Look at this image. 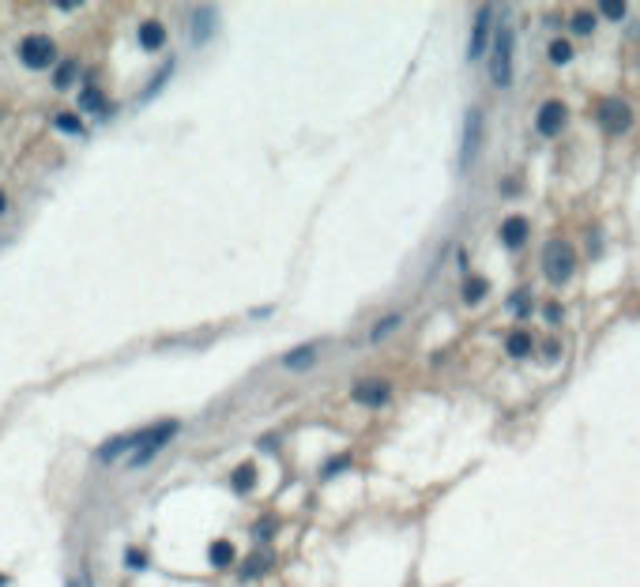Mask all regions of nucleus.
Returning a JSON list of instances; mask_svg holds the SVG:
<instances>
[{"label": "nucleus", "instance_id": "obj_1", "mask_svg": "<svg viewBox=\"0 0 640 587\" xmlns=\"http://www.w3.org/2000/svg\"><path fill=\"white\" fill-rule=\"evenodd\" d=\"M572 272H577V249H572L569 241H561V237L546 241V249H543V275L550 279L554 286H565L572 279Z\"/></svg>", "mask_w": 640, "mask_h": 587}, {"label": "nucleus", "instance_id": "obj_2", "mask_svg": "<svg viewBox=\"0 0 640 587\" xmlns=\"http://www.w3.org/2000/svg\"><path fill=\"white\" fill-rule=\"evenodd\" d=\"M513 45H516L513 26H497L494 45H490V79H494L497 87H508V83H513Z\"/></svg>", "mask_w": 640, "mask_h": 587}, {"label": "nucleus", "instance_id": "obj_3", "mask_svg": "<svg viewBox=\"0 0 640 587\" xmlns=\"http://www.w3.org/2000/svg\"><path fill=\"white\" fill-rule=\"evenodd\" d=\"M178 433V422H159V425H151V430H143V433H136V452H132V467H143L147 460H155L166 444H170V437Z\"/></svg>", "mask_w": 640, "mask_h": 587}, {"label": "nucleus", "instance_id": "obj_4", "mask_svg": "<svg viewBox=\"0 0 640 587\" xmlns=\"http://www.w3.org/2000/svg\"><path fill=\"white\" fill-rule=\"evenodd\" d=\"M19 61L26 68H49L57 61V45H53L49 34H26L19 42Z\"/></svg>", "mask_w": 640, "mask_h": 587}, {"label": "nucleus", "instance_id": "obj_5", "mask_svg": "<svg viewBox=\"0 0 640 587\" xmlns=\"http://www.w3.org/2000/svg\"><path fill=\"white\" fill-rule=\"evenodd\" d=\"M482 136H486V128H482V109L471 106L467 117H463V143H460V170H471V162H475L478 147H482Z\"/></svg>", "mask_w": 640, "mask_h": 587}, {"label": "nucleus", "instance_id": "obj_6", "mask_svg": "<svg viewBox=\"0 0 640 587\" xmlns=\"http://www.w3.org/2000/svg\"><path fill=\"white\" fill-rule=\"evenodd\" d=\"M599 125L607 128V136H625L633 128V106L621 98H607L599 106Z\"/></svg>", "mask_w": 640, "mask_h": 587}, {"label": "nucleus", "instance_id": "obj_7", "mask_svg": "<svg viewBox=\"0 0 640 587\" xmlns=\"http://www.w3.org/2000/svg\"><path fill=\"white\" fill-rule=\"evenodd\" d=\"M569 125V106L558 98L543 102L539 106V117H535V128H539V136H558L561 128Z\"/></svg>", "mask_w": 640, "mask_h": 587}, {"label": "nucleus", "instance_id": "obj_8", "mask_svg": "<svg viewBox=\"0 0 640 587\" xmlns=\"http://www.w3.org/2000/svg\"><path fill=\"white\" fill-rule=\"evenodd\" d=\"M490 31H494V8H478V15H475V31H471V53L467 57L471 61H478L482 53H490Z\"/></svg>", "mask_w": 640, "mask_h": 587}, {"label": "nucleus", "instance_id": "obj_9", "mask_svg": "<svg viewBox=\"0 0 640 587\" xmlns=\"http://www.w3.org/2000/svg\"><path fill=\"white\" fill-rule=\"evenodd\" d=\"M350 396H354V403H361V407H384L388 399H392V384H388V380H358Z\"/></svg>", "mask_w": 640, "mask_h": 587}, {"label": "nucleus", "instance_id": "obj_10", "mask_svg": "<svg viewBox=\"0 0 640 587\" xmlns=\"http://www.w3.org/2000/svg\"><path fill=\"white\" fill-rule=\"evenodd\" d=\"M501 241H505L508 249H520L524 241H527V219L508 215L505 222H501Z\"/></svg>", "mask_w": 640, "mask_h": 587}, {"label": "nucleus", "instance_id": "obj_11", "mask_svg": "<svg viewBox=\"0 0 640 587\" xmlns=\"http://www.w3.org/2000/svg\"><path fill=\"white\" fill-rule=\"evenodd\" d=\"M140 45L147 53H159L162 45H166V26L159 23V19H147V23H140Z\"/></svg>", "mask_w": 640, "mask_h": 587}, {"label": "nucleus", "instance_id": "obj_12", "mask_svg": "<svg viewBox=\"0 0 640 587\" xmlns=\"http://www.w3.org/2000/svg\"><path fill=\"white\" fill-rule=\"evenodd\" d=\"M208 557H211V565H215V568H230V565H234V557H237V549H234V542L219 538V542H211Z\"/></svg>", "mask_w": 640, "mask_h": 587}, {"label": "nucleus", "instance_id": "obj_13", "mask_svg": "<svg viewBox=\"0 0 640 587\" xmlns=\"http://www.w3.org/2000/svg\"><path fill=\"white\" fill-rule=\"evenodd\" d=\"M486 294H490V283L482 275H467V279H463V302H467V305H478Z\"/></svg>", "mask_w": 640, "mask_h": 587}, {"label": "nucleus", "instance_id": "obj_14", "mask_svg": "<svg viewBox=\"0 0 640 587\" xmlns=\"http://www.w3.org/2000/svg\"><path fill=\"white\" fill-rule=\"evenodd\" d=\"M317 361V343H309V347H298V350H290L283 358V366L286 369H302V366H313Z\"/></svg>", "mask_w": 640, "mask_h": 587}, {"label": "nucleus", "instance_id": "obj_15", "mask_svg": "<svg viewBox=\"0 0 640 587\" xmlns=\"http://www.w3.org/2000/svg\"><path fill=\"white\" fill-rule=\"evenodd\" d=\"M211 19H215L211 8H196V12H192V38H196V42H203L211 34Z\"/></svg>", "mask_w": 640, "mask_h": 587}, {"label": "nucleus", "instance_id": "obj_16", "mask_svg": "<svg viewBox=\"0 0 640 587\" xmlns=\"http://www.w3.org/2000/svg\"><path fill=\"white\" fill-rule=\"evenodd\" d=\"M128 448L136 452V433H132V437H114V441H109L106 448H98V460H117V455H120V452H128Z\"/></svg>", "mask_w": 640, "mask_h": 587}, {"label": "nucleus", "instance_id": "obj_17", "mask_svg": "<svg viewBox=\"0 0 640 587\" xmlns=\"http://www.w3.org/2000/svg\"><path fill=\"white\" fill-rule=\"evenodd\" d=\"M79 109H87V114H106V98H102V91L98 87H83Z\"/></svg>", "mask_w": 640, "mask_h": 587}, {"label": "nucleus", "instance_id": "obj_18", "mask_svg": "<svg viewBox=\"0 0 640 587\" xmlns=\"http://www.w3.org/2000/svg\"><path fill=\"white\" fill-rule=\"evenodd\" d=\"M253 486H256V467H253V463H241V467L234 471V490L237 493H249Z\"/></svg>", "mask_w": 640, "mask_h": 587}, {"label": "nucleus", "instance_id": "obj_19", "mask_svg": "<svg viewBox=\"0 0 640 587\" xmlns=\"http://www.w3.org/2000/svg\"><path fill=\"white\" fill-rule=\"evenodd\" d=\"M505 350L513 354V358H524V354L531 350V335H527V331H513L505 339Z\"/></svg>", "mask_w": 640, "mask_h": 587}, {"label": "nucleus", "instance_id": "obj_20", "mask_svg": "<svg viewBox=\"0 0 640 587\" xmlns=\"http://www.w3.org/2000/svg\"><path fill=\"white\" fill-rule=\"evenodd\" d=\"M546 53H550L554 64H569V61H572V42H569V38H554Z\"/></svg>", "mask_w": 640, "mask_h": 587}, {"label": "nucleus", "instance_id": "obj_21", "mask_svg": "<svg viewBox=\"0 0 640 587\" xmlns=\"http://www.w3.org/2000/svg\"><path fill=\"white\" fill-rule=\"evenodd\" d=\"M400 324H403V320H400V313H388L384 320H377V328H373V335H369V339H373V343H380L384 335H392L396 328H400Z\"/></svg>", "mask_w": 640, "mask_h": 587}, {"label": "nucleus", "instance_id": "obj_22", "mask_svg": "<svg viewBox=\"0 0 640 587\" xmlns=\"http://www.w3.org/2000/svg\"><path fill=\"white\" fill-rule=\"evenodd\" d=\"M76 72H79V64H76V61H64L61 68H57V76H53V83H57V91L72 87V79H76Z\"/></svg>", "mask_w": 640, "mask_h": 587}, {"label": "nucleus", "instance_id": "obj_23", "mask_svg": "<svg viewBox=\"0 0 640 587\" xmlns=\"http://www.w3.org/2000/svg\"><path fill=\"white\" fill-rule=\"evenodd\" d=\"M569 26H572L577 34H591V31H595V15H591V12H577V15L569 19Z\"/></svg>", "mask_w": 640, "mask_h": 587}, {"label": "nucleus", "instance_id": "obj_24", "mask_svg": "<svg viewBox=\"0 0 640 587\" xmlns=\"http://www.w3.org/2000/svg\"><path fill=\"white\" fill-rule=\"evenodd\" d=\"M599 12L607 15V19H614V23H618V19H625V12H629V8H625V4H618V0H602V4H599Z\"/></svg>", "mask_w": 640, "mask_h": 587}, {"label": "nucleus", "instance_id": "obj_25", "mask_svg": "<svg viewBox=\"0 0 640 587\" xmlns=\"http://www.w3.org/2000/svg\"><path fill=\"white\" fill-rule=\"evenodd\" d=\"M57 128H61V132H72V136H83V120L72 117V114H61L57 117Z\"/></svg>", "mask_w": 640, "mask_h": 587}, {"label": "nucleus", "instance_id": "obj_26", "mask_svg": "<svg viewBox=\"0 0 640 587\" xmlns=\"http://www.w3.org/2000/svg\"><path fill=\"white\" fill-rule=\"evenodd\" d=\"M508 309H513L516 316H527V309H531V302H527V290H520V294L508 297Z\"/></svg>", "mask_w": 640, "mask_h": 587}, {"label": "nucleus", "instance_id": "obj_27", "mask_svg": "<svg viewBox=\"0 0 640 587\" xmlns=\"http://www.w3.org/2000/svg\"><path fill=\"white\" fill-rule=\"evenodd\" d=\"M170 72H173V61H170V64H166V68L159 72V76H155V79H151V87H147V95H143V98H151V95H155V91H159V87H162V83H166V79H170Z\"/></svg>", "mask_w": 640, "mask_h": 587}, {"label": "nucleus", "instance_id": "obj_28", "mask_svg": "<svg viewBox=\"0 0 640 587\" xmlns=\"http://www.w3.org/2000/svg\"><path fill=\"white\" fill-rule=\"evenodd\" d=\"M264 568H267V557H253L249 568H245V576H256V572H264Z\"/></svg>", "mask_w": 640, "mask_h": 587}, {"label": "nucleus", "instance_id": "obj_29", "mask_svg": "<svg viewBox=\"0 0 640 587\" xmlns=\"http://www.w3.org/2000/svg\"><path fill=\"white\" fill-rule=\"evenodd\" d=\"M143 565H147V557L140 549H128V568H143Z\"/></svg>", "mask_w": 640, "mask_h": 587}, {"label": "nucleus", "instance_id": "obj_30", "mask_svg": "<svg viewBox=\"0 0 640 587\" xmlns=\"http://www.w3.org/2000/svg\"><path fill=\"white\" fill-rule=\"evenodd\" d=\"M275 531V519H264V524H256V538H272Z\"/></svg>", "mask_w": 640, "mask_h": 587}, {"label": "nucleus", "instance_id": "obj_31", "mask_svg": "<svg viewBox=\"0 0 640 587\" xmlns=\"http://www.w3.org/2000/svg\"><path fill=\"white\" fill-rule=\"evenodd\" d=\"M8 211V196H4V189H0V215Z\"/></svg>", "mask_w": 640, "mask_h": 587}, {"label": "nucleus", "instance_id": "obj_32", "mask_svg": "<svg viewBox=\"0 0 640 587\" xmlns=\"http://www.w3.org/2000/svg\"><path fill=\"white\" fill-rule=\"evenodd\" d=\"M0 587H8V580H4V576H0Z\"/></svg>", "mask_w": 640, "mask_h": 587}]
</instances>
